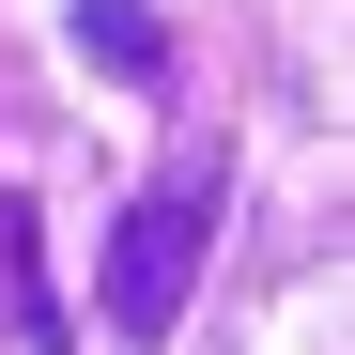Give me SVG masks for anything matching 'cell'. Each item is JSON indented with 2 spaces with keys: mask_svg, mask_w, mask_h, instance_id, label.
Instances as JSON below:
<instances>
[{
  "mask_svg": "<svg viewBox=\"0 0 355 355\" xmlns=\"http://www.w3.org/2000/svg\"><path fill=\"white\" fill-rule=\"evenodd\" d=\"M216 201H232L216 155H170L155 186L124 201V232H108V263H93L108 340H170V324H186V278H201V248H216Z\"/></svg>",
  "mask_w": 355,
  "mask_h": 355,
  "instance_id": "cell-1",
  "label": "cell"
},
{
  "mask_svg": "<svg viewBox=\"0 0 355 355\" xmlns=\"http://www.w3.org/2000/svg\"><path fill=\"white\" fill-rule=\"evenodd\" d=\"M78 46L108 78H170V31H155V0H78Z\"/></svg>",
  "mask_w": 355,
  "mask_h": 355,
  "instance_id": "cell-3",
  "label": "cell"
},
{
  "mask_svg": "<svg viewBox=\"0 0 355 355\" xmlns=\"http://www.w3.org/2000/svg\"><path fill=\"white\" fill-rule=\"evenodd\" d=\"M0 309H16L31 355H62V340H78V324H62V293H46V232H31V201H0Z\"/></svg>",
  "mask_w": 355,
  "mask_h": 355,
  "instance_id": "cell-2",
  "label": "cell"
}]
</instances>
